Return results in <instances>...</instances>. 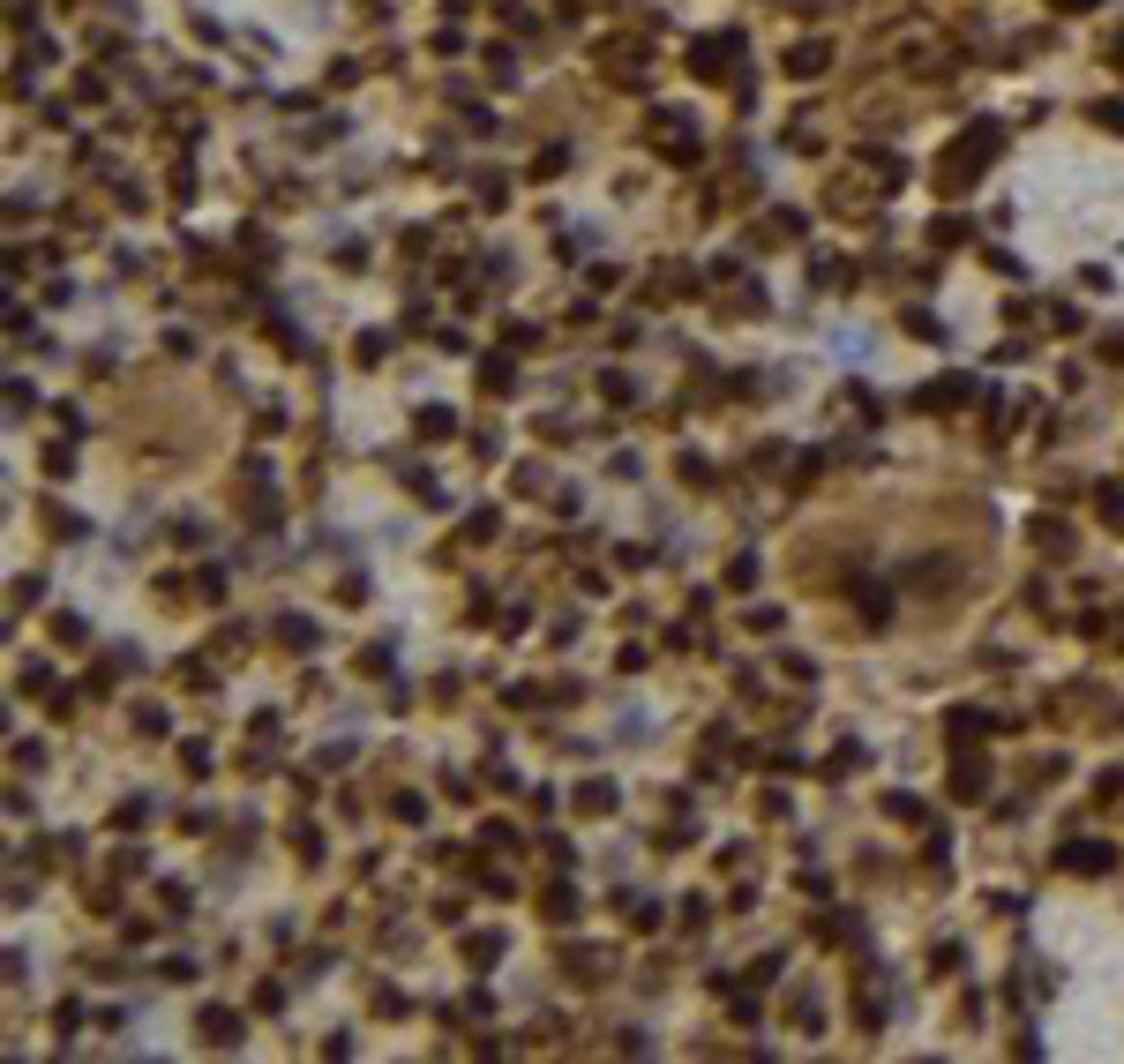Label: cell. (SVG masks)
<instances>
[{
	"label": "cell",
	"mask_w": 1124,
	"mask_h": 1064,
	"mask_svg": "<svg viewBox=\"0 0 1124 1064\" xmlns=\"http://www.w3.org/2000/svg\"><path fill=\"white\" fill-rule=\"evenodd\" d=\"M997 142H1005V136H997V120H975V128H967V136H959L952 150L937 158V180H945V196H959V188H967V180H975V172L997 158Z\"/></svg>",
	"instance_id": "6da1fadb"
},
{
	"label": "cell",
	"mask_w": 1124,
	"mask_h": 1064,
	"mask_svg": "<svg viewBox=\"0 0 1124 1064\" xmlns=\"http://www.w3.org/2000/svg\"><path fill=\"white\" fill-rule=\"evenodd\" d=\"M510 383H517L510 353H487V360H480V391H510Z\"/></svg>",
	"instance_id": "8fae6325"
},
{
	"label": "cell",
	"mask_w": 1124,
	"mask_h": 1064,
	"mask_svg": "<svg viewBox=\"0 0 1124 1064\" xmlns=\"http://www.w3.org/2000/svg\"><path fill=\"white\" fill-rule=\"evenodd\" d=\"M390 817H405V825H421V817H427V802H421V795H397V802H390Z\"/></svg>",
	"instance_id": "4316f807"
},
{
	"label": "cell",
	"mask_w": 1124,
	"mask_h": 1064,
	"mask_svg": "<svg viewBox=\"0 0 1124 1064\" xmlns=\"http://www.w3.org/2000/svg\"><path fill=\"white\" fill-rule=\"evenodd\" d=\"M674 473L690 480V487H704V480H712V465H704V457H690V450H682V465H674Z\"/></svg>",
	"instance_id": "484cf974"
},
{
	"label": "cell",
	"mask_w": 1124,
	"mask_h": 1064,
	"mask_svg": "<svg viewBox=\"0 0 1124 1064\" xmlns=\"http://www.w3.org/2000/svg\"><path fill=\"white\" fill-rule=\"evenodd\" d=\"M952 795H959V802H983V795H989V765L975 750L952 757Z\"/></svg>",
	"instance_id": "3957f363"
},
{
	"label": "cell",
	"mask_w": 1124,
	"mask_h": 1064,
	"mask_svg": "<svg viewBox=\"0 0 1124 1064\" xmlns=\"http://www.w3.org/2000/svg\"><path fill=\"white\" fill-rule=\"evenodd\" d=\"M967 397H975V375H945V383L922 391V413H952V405H967Z\"/></svg>",
	"instance_id": "5b68a950"
},
{
	"label": "cell",
	"mask_w": 1124,
	"mask_h": 1064,
	"mask_svg": "<svg viewBox=\"0 0 1124 1064\" xmlns=\"http://www.w3.org/2000/svg\"><path fill=\"white\" fill-rule=\"evenodd\" d=\"M1057 862H1065L1072 877H1102V869L1117 862V855H1109V847H1102V840H1072L1065 855H1057Z\"/></svg>",
	"instance_id": "277c9868"
},
{
	"label": "cell",
	"mask_w": 1124,
	"mask_h": 1064,
	"mask_svg": "<svg viewBox=\"0 0 1124 1064\" xmlns=\"http://www.w3.org/2000/svg\"><path fill=\"white\" fill-rule=\"evenodd\" d=\"M540 915H547V923H578V892H570V885H547Z\"/></svg>",
	"instance_id": "7c38bea8"
},
{
	"label": "cell",
	"mask_w": 1124,
	"mask_h": 1064,
	"mask_svg": "<svg viewBox=\"0 0 1124 1064\" xmlns=\"http://www.w3.org/2000/svg\"><path fill=\"white\" fill-rule=\"evenodd\" d=\"M608 810H615V787H608V780L578 787V817H608Z\"/></svg>",
	"instance_id": "ba28073f"
},
{
	"label": "cell",
	"mask_w": 1124,
	"mask_h": 1064,
	"mask_svg": "<svg viewBox=\"0 0 1124 1064\" xmlns=\"http://www.w3.org/2000/svg\"><path fill=\"white\" fill-rule=\"evenodd\" d=\"M945 735H952V750H975L983 735H997V720L975 712V704H952V712H945Z\"/></svg>",
	"instance_id": "7a4b0ae2"
},
{
	"label": "cell",
	"mask_w": 1124,
	"mask_h": 1064,
	"mask_svg": "<svg viewBox=\"0 0 1124 1064\" xmlns=\"http://www.w3.org/2000/svg\"><path fill=\"white\" fill-rule=\"evenodd\" d=\"M1049 8H1065V16H1087V8H1102V0H1049Z\"/></svg>",
	"instance_id": "f1b7e54d"
},
{
	"label": "cell",
	"mask_w": 1124,
	"mask_h": 1064,
	"mask_svg": "<svg viewBox=\"0 0 1124 1064\" xmlns=\"http://www.w3.org/2000/svg\"><path fill=\"white\" fill-rule=\"evenodd\" d=\"M360 674H390V644H367V652H360Z\"/></svg>",
	"instance_id": "d4e9b609"
},
{
	"label": "cell",
	"mask_w": 1124,
	"mask_h": 1064,
	"mask_svg": "<svg viewBox=\"0 0 1124 1064\" xmlns=\"http://www.w3.org/2000/svg\"><path fill=\"white\" fill-rule=\"evenodd\" d=\"M1095 510H1102V525H1117V532H1124V487H1102Z\"/></svg>",
	"instance_id": "ac0fdd59"
},
{
	"label": "cell",
	"mask_w": 1124,
	"mask_h": 1064,
	"mask_svg": "<svg viewBox=\"0 0 1124 1064\" xmlns=\"http://www.w3.org/2000/svg\"><path fill=\"white\" fill-rule=\"evenodd\" d=\"M465 959H473V967H495V959H503V937H495V929L465 937Z\"/></svg>",
	"instance_id": "5bb4252c"
},
{
	"label": "cell",
	"mask_w": 1124,
	"mask_h": 1064,
	"mask_svg": "<svg viewBox=\"0 0 1124 1064\" xmlns=\"http://www.w3.org/2000/svg\"><path fill=\"white\" fill-rule=\"evenodd\" d=\"M855 600H862V615H870V622H885V615H892V600H885V585H862Z\"/></svg>",
	"instance_id": "44dd1931"
},
{
	"label": "cell",
	"mask_w": 1124,
	"mask_h": 1064,
	"mask_svg": "<svg viewBox=\"0 0 1124 1064\" xmlns=\"http://www.w3.org/2000/svg\"><path fill=\"white\" fill-rule=\"evenodd\" d=\"M1035 548H1042L1049 562H1065V555H1072V532L1057 525V517H1042V525H1035Z\"/></svg>",
	"instance_id": "9c48e42d"
},
{
	"label": "cell",
	"mask_w": 1124,
	"mask_h": 1064,
	"mask_svg": "<svg viewBox=\"0 0 1124 1064\" xmlns=\"http://www.w3.org/2000/svg\"><path fill=\"white\" fill-rule=\"evenodd\" d=\"M795 1027H802V1035H817V1027H825V1012H817V997H795Z\"/></svg>",
	"instance_id": "cb8c5ba5"
},
{
	"label": "cell",
	"mask_w": 1124,
	"mask_h": 1064,
	"mask_svg": "<svg viewBox=\"0 0 1124 1064\" xmlns=\"http://www.w3.org/2000/svg\"><path fill=\"white\" fill-rule=\"evenodd\" d=\"M196 1027H203V1042H210V1049H240V1012L210 1005V1012L196 1019Z\"/></svg>",
	"instance_id": "8992f818"
},
{
	"label": "cell",
	"mask_w": 1124,
	"mask_h": 1064,
	"mask_svg": "<svg viewBox=\"0 0 1124 1064\" xmlns=\"http://www.w3.org/2000/svg\"><path fill=\"white\" fill-rule=\"evenodd\" d=\"M787 68H795V76H817V68H825V46H817V38H810V46H795Z\"/></svg>",
	"instance_id": "e0dca14e"
},
{
	"label": "cell",
	"mask_w": 1124,
	"mask_h": 1064,
	"mask_svg": "<svg viewBox=\"0 0 1124 1064\" xmlns=\"http://www.w3.org/2000/svg\"><path fill=\"white\" fill-rule=\"evenodd\" d=\"M562 967H570L578 982H608V967H615V959L600 953V945H578V953H562Z\"/></svg>",
	"instance_id": "52a82bcc"
},
{
	"label": "cell",
	"mask_w": 1124,
	"mask_h": 1064,
	"mask_svg": "<svg viewBox=\"0 0 1124 1064\" xmlns=\"http://www.w3.org/2000/svg\"><path fill=\"white\" fill-rule=\"evenodd\" d=\"M855 765H862V750H855V742H840V750L825 757V772H832V780H840V772H855Z\"/></svg>",
	"instance_id": "7402d4cb"
},
{
	"label": "cell",
	"mask_w": 1124,
	"mask_h": 1064,
	"mask_svg": "<svg viewBox=\"0 0 1124 1064\" xmlns=\"http://www.w3.org/2000/svg\"><path fill=\"white\" fill-rule=\"evenodd\" d=\"M728 53H734V38H704L690 60H698V76H720V60H728Z\"/></svg>",
	"instance_id": "9a60e30c"
},
{
	"label": "cell",
	"mask_w": 1124,
	"mask_h": 1064,
	"mask_svg": "<svg viewBox=\"0 0 1124 1064\" xmlns=\"http://www.w3.org/2000/svg\"><path fill=\"white\" fill-rule=\"evenodd\" d=\"M1102 360H1124V330H1117V337H1102Z\"/></svg>",
	"instance_id": "f546056e"
},
{
	"label": "cell",
	"mask_w": 1124,
	"mask_h": 1064,
	"mask_svg": "<svg viewBox=\"0 0 1124 1064\" xmlns=\"http://www.w3.org/2000/svg\"><path fill=\"white\" fill-rule=\"evenodd\" d=\"M728 585H734V592L758 585V555H734V562H728Z\"/></svg>",
	"instance_id": "ffe728a7"
},
{
	"label": "cell",
	"mask_w": 1124,
	"mask_h": 1064,
	"mask_svg": "<svg viewBox=\"0 0 1124 1064\" xmlns=\"http://www.w3.org/2000/svg\"><path fill=\"white\" fill-rule=\"evenodd\" d=\"M16 690H23V698H46V690H53V674H46V668H38V660H30V668L16 674Z\"/></svg>",
	"instance_id": "d6986e66"
},
{
	"label": "cell",
	"mask_w": 1124,
	"mask_h": 1064,
	"mask_svg": "<svg viewBox=\"0 0 1124 1064\" xmlns=\"http://www.w3.org/2000/svg\"><path fill=\"white\" fill-rule=\"evenodd\" d=\"M885 817H899V825H915V817H922V802H915V795H885Z\"/></svg>",
	"instance_id": "603a6c76"
},
{
	"label": "cell",
	"mask_w": 1124,
	"mask_h": 1064,
	"mask_svg": "<svg viewBox=\"0 0 1124 1064\" xmlns=\"http://www.w3.org/2000/svg\"><path fill=\"white\" fill-rule=\"evenodd\" d=\"M622 923L630 929H660V907H652V899H622Z\"/></svg>",
	"instance_id": "2e32d148"
},
{
	"label": "cell",
	"mask_w": 1124,
	"mask_h": 1064,
	"mask_svg": "<svg viewBox=\"0 0 1124 1064\" xmlns=\"http://www.w3.org/2000/svg\"><path fill=\"white\" fill-rule=\"evenodd\" d=\"M278 644L308 652V644H315V622H308V615H278Z\"/></svg>",
	"instance_id": "4fadbf2b"
},
{
	"label": "cell",
	"mask_w": 1124,
	"mask_h": 1064,
	"mask_svg": "<svg viewBox=\"0 0 1124 1064\" xmlns=\"http://www.w3.org/2000/svg\"><path fill=\"white\" fill-rule=\"evenodd\" d=\"M1095 120H1102V128H1117V136H1124V106H1095Z\"/></svg>",
	"instance_id": "83f0119b"
},
{
	"label": "cell",
	"mask_w": 1124,
	"mask_h": 1064,
	"mask_svg": "<svg viewBox=\"0 0 1124 1064\" xmlns=\"http://www.w3.org/2000/svg\"><path fill=\"white\" fill-rule=\"evenodd\" d=\"M421 435L427 443H450V435H457V413H450V405H421Z\"/></svg>",
	"instance_id": "30bf717a"
}]
</instances>
